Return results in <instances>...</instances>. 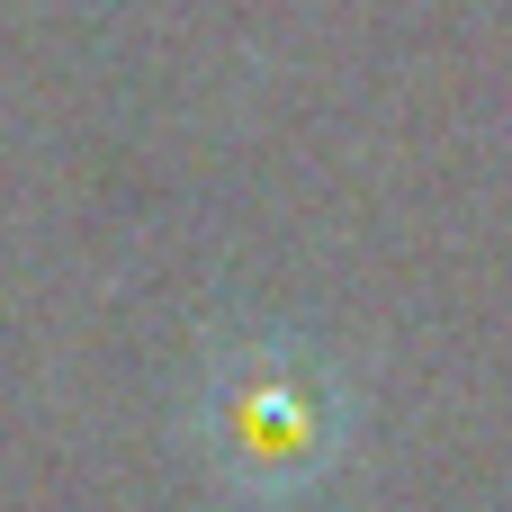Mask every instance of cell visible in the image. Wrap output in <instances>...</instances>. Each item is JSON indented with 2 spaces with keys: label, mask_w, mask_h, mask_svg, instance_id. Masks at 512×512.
Instances as JSON below:
<instances>
[{
  "label": "cell",
  "mask_w": 512,
  "mask_h": 512,
  "mask_svg": "<svg viewBox=\"0 0 512 512\" xmlns=\"http://www.w3.org/2000/svg\"><path fill=\"white\" fill-rule=\"evenodd\" d=\"M351 432H360V405H351L342 369L306 342L216 351L207 387L189 405V441L234 504H297V495L333 486Z\"/></svg>",
  "instance_id": "1"
}]
</instances>
